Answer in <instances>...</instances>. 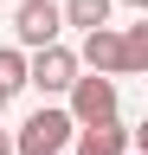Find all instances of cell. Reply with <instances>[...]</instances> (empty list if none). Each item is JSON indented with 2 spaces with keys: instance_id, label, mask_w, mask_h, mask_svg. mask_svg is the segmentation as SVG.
Listing matches in <instances>:
<instances>
[{
  "instance_id": "6da1fadb",
  "label": "cell",
  "mask_w": 148,
  "mask_h": 155,
  "mask_svg": "<svg viewBox=\"0 0 148 155\" xmlns=\"http://www.w3.org/2000/svg\"><path fill=\"white\" fill-rule=\"evenodd\" d=\"M71 123H77V129H90V123H109V116H122V91H116V78H97V71H77V78H71Z\"/></svg>"
},
{
  "instance_id": "7a4b0ae2",
  "label": "cell",
  "mask_w": 148,
  "mask_h": 155,
  "mask_svg": "<svg viewBox=\"0 0 148 155\" xmlns=\"http://www.w3.org/2000/svg\"><path fill=\"white\" fill-rule=\"evenodd\" d=\"M71 136H77V123H71L65 110H32L26 123H20V136H13V155H65L71 149Z\"/></svg>"
},
{
  "instance_id": "3957f363",
  "label": "cell",
  "mask_w": 148,
  "mask_h": 155,
  "mask_svg": "<svg viewBox=\"0 0 148 155\" xmlns=\"http://www.w3.org/2000/svg\"><path fill=\"white\" fill-rule=\"evenodd\" d=\"M77 71H84V65H77V52H71L65 39H58V45H39V52L26 58V84L39 91V97H65Z\"/></svg>"
},
{
  "instance_id": "277c9868",
  "label": "cell",
  "mask_w": 148,
  "mask_h": 155,
  "mask_svg": "<svg viewBox=\"0 0 148 155\" xmlns=\"http://www.w3.org/2000/svg\"><path fill=\"white\" fill-rule=\"evenodd\" d=\"M65 19H58V0H20V13H13V39H20V52H39V45H58Z\"/></svg>"
},
{
  "instance_id": "5b68a950",
  "label": "cell",
  "mask_w": 148,
  "mask_h": 155,
  "mask_svg": "<svg viewBox=\"0 0 148 155\" xmlns=\"http://www.w3.org/2000/svg\"><path fill=\"white\" fill-rule=\"evenodd\" d=\"M77 65H90L97 78H122V32H116V26H90Z\"/></svg>"
},
{
  "instance_id": "8992f818",
  "label": "cell",
  "mask_w": 148,
  "mask_h": 155,
  "mask_svg": "<svg viewBox=\"0 0 148 155\" xmlns=\"http://www.w3.org/2000/svg\"><path fill=\"white\" fill-rule=\"evenodd\" d=\"M71 149L77 155H129V129H122V116H109V123H90L71 136Z\"/></svg>"
},
{
  "instance_id": "52a82bcc",
  "label": "cell",
  "mask_w": 148,
  "mask_h": 155,
  "mask_svg": "<svg viewBox=\"0 0 148 155\" xmlns=\"http://www.w3.org/2000/svg\"><path fill=\"white\" fill-rule=\"evenodd\" d=\"M109 7H116V0H65L58 19L77 26V32H90V26H109Z\"/></svg>"
},
{
  "instance_id": "ba28073f",
  "label": "cell",
  "mask_w": 148,
  "mask_h": 155,
  "mask_svg": "<svg viewBox=\"0 0 148 155\" xmlns=\"http://www.w3.org/2000/svg\"><path fill=\"white\" fill-rule=\"evenodd\" d=\"M148 71V13L122 32V78H142Z\"/></svg>"
},
{
  "instance_id": "9c48e42d",
  "label": "cell",
  "mask_w": 148,
  "mask_h": 155,
  "mask_svg": "<svg viewBox=\"0 0 148 155\" xmlns=\"http://www.w3.org/2000/svg\"><path fill=\"white\" fill-rule=\"evenodd\" d=\"M26 91V52L20 45H0V97Z\"/></svg>"
},
{
  "instance_id": "30bf717a",
  "label": "cell",
  "mask_w": 148,
  "mask_h": 155,
  "mask_svg": "<svg viewBox=\"0 0 148 155\" xmlns=\"http://www.w3.org/2000/svg\"><path fill=\"white\" fill-rule=\"evenodd\" d=\"M0 155H13V136H7V129H0Z\"/></svg>"
},
{
  "instance_id": "8fae6325",
  "label": "cell",
  "mask_w": 148,
  "mask_h": 155,
  "mask_svg": "<svg viewBox=\"0 0 148 155\" xmlns=\"http://www.w3.org/2000/svg\"><path fill=\"white\" fill-rule=\"evenodd\" d=\"M122 7H135V13H148V0H122Z\"/></svg>"
},
{
  "instance_id": "7c38bea8",
  "label": "cell",
  "mask_w": 148,
  "mask_h": 155,
  "mask_svg": "<svg viewBox=\"0 0 148 155\" xmlns=\"http://www.w3.org/2000/svg\"><path fill=\"white\" fill-rule=\"evenodd\" d=\"M0 110H7V97H0Z\"/></svg>"
}]
</instances>
